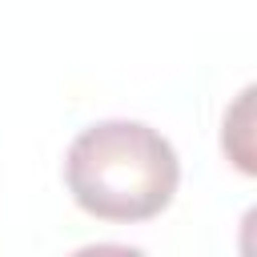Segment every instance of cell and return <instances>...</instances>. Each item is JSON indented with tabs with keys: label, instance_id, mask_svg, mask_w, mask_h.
<instances>
[{
	"label": "cell",
	"instance_id": "obj_1",
	"mask_svg": "<svg viewBox=\"0 0 257 257\" xmlns=\"http://www.w3.org/2000/svg\"><path fill=\"white\" fill-rule=\"evenodd\" d=\"M64 181L88 217L133 225L169 209L181 161L177 149L145 120H96L72 137Z\"/></svg>",
	"mask_w": 257,
	"mask_h": 257
}]
</instances>
